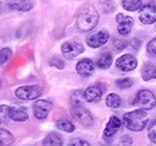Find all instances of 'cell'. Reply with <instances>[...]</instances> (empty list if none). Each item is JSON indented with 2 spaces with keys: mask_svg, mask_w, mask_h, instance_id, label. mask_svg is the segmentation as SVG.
Instances as JSON below:
<instances>
[{
  "mask_svg": "<svg viewBox=\"0 0 156 146\" xmlns=\"http://www.w3.org/2000/svg\"><path fill=\"white\" fill-rule=\"evenodd\" d=\"M6 4L12 10H17L20 12H28L34 7L33 0H6Z\"/></svg>",
  "mask_w": 156,
  "mask_h": 146,
  "instance_id": "9a60e30c",
  "label": "cell"
},
{
  "mask_svg": "<svg viewBox=\"0 0 156 146\" xmlns=\"http://www.w3.org/2000/svg\"><path fill=\"white\" fill-rule=\"evenodd\" d=\"M121 123H122V122H121V120H120L119 117H117V116H112V117L109 119L108 123L106 125L105 130H103V135H105V138L113 137L118 130L120 129Z\"/></svg>",
  "mask_w": 156,
  "mask_h": 146,
  "instance_id": "2e32d148",
  "label": "cell"
},
{
  "mask_svg": "<svg viewBox=\"0 0 156 146\" xmlns=\"http://www.w3.org/2000/svg\"><path fill=\"white\" fill-rule=\"evenodd\" d=\"M133 85V80L131 78H120L115 80V86L118 89H129Z\"/></svg>",
  "mask_w": 156,
  "mask_h": 146,
  "instance_id": "d4e9b609",
  "label": "cell"
},
{
  "mask_svg": "<svg viewBox=\"0 0 156 146\" xmlns=\"http://www.w3.org/2000/svg\"><path fill=\"white\" fill-rule=\"evenodd\" d=\"M10 120H11V116H10V106L1 104L0 106V121H1V123H6Z\"/></svg>",
  "mask_w": 156,
  "mask_h": 146,
  "instance_id": "cb8c5ba5",
  "label": "cell"
},
{
  "mask_svg": "<svg viewBox=\"0 0 156 146\" xmlns=\"http://www.w3.org/2000/svg\"><path fill=\"white\" fill-rule=\"evenodd\" d=\"M147 52L150 55H153V56H156V37L153 38V40L148 43V46H147Z\"/></svg>",
  "mask_w": 156,
  "mask_h": 146,
  "instance_id": "4dcf8cb0",
  "label": "cell"
},
{
  "mask_svg": "<svg viewBox=\"0 0 156 146\" xmlns=\"http://www.w3.org/2000/svg\"><path fill=\"white\" fill-rule=\"evenodd\" d=\"M140 74H142V78L144 82L156 79V65H154V64L143 65V67L140 70Z\"/></svg>",
  "mask_w": 156,
  "mask_h": 146,
  "instance_id": "e0dca14e",
  "label": "cell"
},
{
  "mask_svg": "<svg viewBox=\"0 0 156 146\" xmlns=\"http://www.w3.org/2000/svg\"><path fill=\"white\" fill-rule=\"evenodd\" d=\"M76 70L78 74H80L82 77H90L93 73L95 72V64L93 62L91 59H82L79 60L76 65Z\"/></svg>",
  "mask_w": 156,
  "mask_h": 146,
  "instance_id": "7c38bea8",
  "label": "cell"
},
{
  "mask_svg": "<svg viewBox=\"0 0 156 146\" xmlns=\"http://www.w3.org/2000/svg\"><path fill=\"white\" fill-rule=\"evenodd\" d=\"M15 95L20 99H25V101H33L39 98L42 95V89L39 85H25V86H20L16 89Z\"/></svg>",
  "mask_w": 156,
  "mask_h": 146,
  "instance_id": "277c9868",
  "label": "cell"
},
{
  "mask_svg": "<svg viewBox=\"0 0 156 146\" xmlns=\"http://www.w3.org/2000/svg\"><path fill=\"white\" fill-rule=\"evenodd\" d=\"M48 65L52 66V67H57L58 70H64V67H65L64 61L60 57H58V56H52L48 60Z\"/></svg>",
  "mask_w": 156,
  "mask_h": 146,
  "instance_id": "f1b7e54d",
  "label": "cell"
},
{
  "mask_svg": "<svg viewBox=\"0 0 156 146\" xmlns=\"http://www.w3.org/2000/svg\"><path fill=\"white\" fill-rule=\"evenodd\" d=\"M113 62V55L109 52H105L98 56V61H96V66L101 70H108L112 66Z\"/></svg>",
  "mask_w": 156,
  "mask_h": 146,
  "instance_id": "ac0fdd59",
  "label": "cell"
},
{
  "mask_svg": "<svg viewBox=\"0 0 156 146\" xmlns=\"http://www.w3.org/2000/svg\"><path fill=\"white\" fill-rule=\"evenodd\" d=\"M71 115L77 122H79L80 125H83L85 127L91 126L94 122V117H93L91 113L88 109H85L83 106H73L71 109Z\"/></svg>",
  "mask_w": 156,
  "mask_h": 146,
  "instance_id": "5b68a950",
  "label": "cell"
},
{
  "mask_svg": "<svg viewBox=\"0 0 156 146\" xmlns=\"http://www.w3.org/2000/svg\"><path fill=\"white\" fill-rule=\"evenodd\" d=\"M138 65V61L137 59L131 54H125L121 55L115 62V66L120 71L122 72H131L133 71Z\"/></svg>",
  "mask_w": 156,
  "mask_h": 146,
  "instance_id": "9c48e42d",
  "label": "cell"
},
{
  "mask_svg": "<svg viewBox=\"0 0 156 146\" xmlns=\"http://www.w3.org/2000/svg\"><path fill=\"white\" fill-rule=\"evenodd\" d=\"M83 99H85L84 92L83 91L73 92V95L71 96V103H72V106H82Z\"/></svg>",
  "mask_w": 156,
  "mask_h": 146,
  "instance_id": "83f0119b",
  "label": "cell"
},
{
  "mask_svg": "<svg viewBox=\"0 0 156 146\" xmlns=\"http://www.w3.org/2000/svg\"><path fill=\"white\" fill-rule=\"evenodd\" d=\"M148 137L149 140L156 145V119L151 120L149 122V128H148Z\"/></svg>",
  "mask_w": 156,
  "mask_h": 146,
  "instance_id": "484cf974",
  "label": "cell"
},
{
  "mask_svg": "<svg viewBox=\"0 0 156 146\" xmlns=\"http://www.w3.org/2000/svg\"><path fill=\"white\" fill-rule=\"evenodd\" d=\"M109 40V34L106 30H100L98 33L87 37L85 42L90 48H100L101 46L106 44Z\"/></svg>",
  "mask_w": 156,
  "mask_h": 146,
  "instance_id": "30bf717a",
  "label": "cell"
},
{
  "mask_svg": "<svg viewBox=\"0 0 156 146\" xmlns=\"http://www.w3.org/2000/svg\"><path fill=\"white\" fill-rule=\"evenodd\" d=\"M121 6L129 12H135L143 6V0H122Z\"/></svg>",
  "mask_w": 156,
  "mask_h": 146,
  "instance_id": "ffe728a7",
  "label": "cell"
},
{
  "mask_svg": "<svg viewBox=\"0 0 156 146\" xmlns=\"http://www.w3.org/2000/svg\"><path fill=\"white\" fill-rule=\"evenodd\" d=\"M13 141H15L13 134L11 132H9L7 129L1 128L0 129V145H11V144H13Z\"/></svg>",
  "mask_w": 156,
  "mask_h": 146,
  "instance_id": "44dd1931",
  "label": "cell"
},
{
  "mask_svg": "<svg viewBox=\"0 0 156 146\" xmlns=\"http://www.w3.org/2000/svg\"><path fill=\"white\" fill-rule=\"evenodd\" d=\"M70 145H78V146H89L90 144L87 141V140H84V139H79V138H76V139H73V140H71V143H70Z\"/></svg>",
  "mask_w": 156,
  "mask_h": 146,
  "instance_id": "1f68e13d",
  "label": "cell"
},
{
  "mask_svg": "<svg viewBox=\"0 0 156 146\" xmlns=\"http://www.w3.org/2000/svg\"><path fill=\"white\" fill-rule=\"evenodd\" d=\"M53 109V104L49 101L44 99H39L33 104V110H34V116L37 120H46Z\"/></svg>",
  "mask_w": 156,
  "mask_h": 146,
  "instance_id": "ba28073f",
  "label": "cell"
},
{
  "mask_svg": "<svg viewBox=\"0 0 156 146\" xmlns=\"http://www.w3.org/2000/svg\"><path fill=\"white\" fill-rule=\"evenodd\" d=\"M106 104L112 109H117L121 106V98L117 93H109L106 98Z\"/></svg>",
  "mask_w": 156,
  "mask_h": 146,
  "instance_id": "603a6c76",
  "label": "cell"
},
{
  "mask_svg": "<svg viewBox=\"0 0 156 146\" xmlns=\"http://www.w3.org/2000/svg\"><path fill=\"white\" fill-rule=\"evenodd\" d=\"M132 138L129 137V135H122L120 138V144L121 145H132Z\"/></svg>",
  "mask_w": 156,
  "mask_h": 146,
  "instance_id": "d6a6232c",
  "label": "cell"
},
{
  "mask_svg": "<svg viewBox=\"0 0 156 146\" xmlns=\"http://www.w3.org/2000/svg\"><path fill=\"white\" fill-rule=\"evenodd\" d=\"M102 95H103V90L101 89L100 85H93V86H89L84 90V97H85V101L89 102V103H98L101 101L102 98Z\"/></svg>",
  "mask_w": 156,
  "mask_h": 146,
  "instance_id": "4fadbf2b",
  "label": "cell"
},
{
  "mask_svg": "<svg viewBox=\"0 0 156 146\" xmlns=\"http://www.w3.org/2000/svg\"><path fill=\"white\" fill-rule=\"evenodd\" d=\"M100 19L96 7L93 4H84L77 12L76 28L80 33H89L96 28Z\"/></svg>",
  "mask_w": 156,
  "mask_h": 146,
  "instance_id": "6da1fadb",
  "label": "cell"
},
{
  "mask_svg": "<svg viewBox=\"0 0 156 146\" xmlns=\"http://www.w3.org/2000/svg\"><path fill=\"white\" fill-rule=\"evenodd\" d=\"M55 126H57L58 129L64 130V132H66V133H72V132H75V129H76V126H75L71 121L65 120V119L58 120L57 123H55Z\"/></svg>",
  "mask_w": 156,
  "mask_h": 146,
  "instance_id": "7402d4cb",
  "label": "cell"
},
{
  "mask_svg": "<svg viewBox=\"0 0 156 146\" xmlns=\"http://www.w3.org/2000/svg\"><path fill=\"white\" fill-rule=\"evenodd\" d=\"M10 116H11V120L16 122H24L29 119L27 109L20 104L10 106Z\"/></svg>",
  "mask_w": 156,
  "mask_h": 146,
  "instance_id": "5bb4252c",
  "label": "cell"
},
{
  "mask_svg": "<svg viewBox=\"0 0 156 146\" xmlns=\"http://www.w3.org/2000/svg\"><path fill=\"white\" fill-rule=\"evenodd\" d=\"M127 44H129V42H127L125 38H114V40H113V46H114V48H115L117 50H122V49H125V48L127 47Z\"/></svg>",
  "mask_w": 156,
  "mask_h": 146,
  "instance_id": "f546056e",
  "label": "cell"
},
{
  "mask_svg": "<svg viewBox=\"0 0 156 146\" xmlns=\"http://www.w3.org/2000/svg\"><path fill=\"white\" fill-rule=\"evenodd\" d=\"M64 144L62 141V138L61 135L58 134V133H49L42 141V145H46V146H61Z\"/></svg>",
  "mask_w": 156,
  "mask_h": 146,
  "instance_id": "d6986e66",
  "label": "cell"
},
{
  "mask_svg": "<svg viewBox=\"0 0 156 146\" xmlns=\"http://www.w3.org/2000/svg\"><path fill=\"white\" fill-rule=\"evenodd\" d=\"M12 57V50L10 48H2L0 52V64L5 65L10 61V59Z\"/></svg>",
  "mask_w": 156,
  "mask_h": 146,
  "instance_id": "4316f807",
  "label": "cell"
},
{
  "mask_svg": "<svg viewBox=\"0 0 156 146\" xmlns=\"http://www.w3.org/2000/svg\"><path fill=\"white\" fill-rule=\"evenodd\" d=\"M84 52V47L76 41H67L61 46V53L65 59L73 60Z\"/></svg>",
  "mask_w": 156,
  "mask_h": 146,
  "instance_id": "8992f818",
  "label": "cell"
},
{
  "mask_svg": "<svg viewBox=\"0 0 156 146\" xmlns=\"http://www.w3.org/2000/svg\"><path fill=\"white\" fill-rule=\"evenodd\" d=\"M117 23H118V33L121 36H127L133 26V19L132 17L125 16L122 13H119L117 16Z\"/></svg>",
  "mask_w": 156,
  "mask_h": 146,
  "instance_id": "8fae6325",
  "label": "cell"
},
{
  "mask_svg": "<svg viewBox=\"0 0 156 146\" xmlns=\"http://www.w3.org/2000/svg\"><path fill=\"white\" fill-rule=\"evenodd\" d=\"M132 104L136 106L139 109L151 110L156 106V97L150 90L144 89V90L137 92Z\"/></svg>",
  "mask_w": 156,
  "mask_h": 146,
  "instance_id": "3957f363",
  "label": "cell"
},
{
  "mask_svg": "<svg viewBox=\"0 0 156 146\" xmlns=\"http://www.w3.org/2000/svg\"><path fill=\"white\" fill-rule=\"evenodd\" d=\"M149 122V115L148 113H145L144 109L133 110V111H129L124 115L122 117V123L124 126L131 132H140L147 127Z\"/></svg>",
  "mask_w": 156,
  "mask_h": 146,
  "instance_id": "7a4b0ae2",
  "label": "cell"
},
{
  "mask_svg": "<svg viewBox=\"0 0 156 146\" xmlns=\"http://www.w3.org/2000/svg\"><path fill=\"white\" fill-rule=\"evenodd\" d=\"M139 46H140V41H138L137 38H133V40L131 41V47H133L135 50H138Z\"/></svg>",
  "mask_w": 156,
  "mask_h": 146,
  "instance_id": "836d02e7",
  "label": "cell"
},
{
  "mask_svg": "<svg viewBox=\"0 0 156 146\" xmlns=\"http://www.w3.org/2000/svg\"><path fill=\"white\" fill-rule=\"evenodd\" d=\"M138 18L143 24H153L156 23V2H150L139 9Z\"/></svg>",
  "mask_w": 156,
  "mask_h": 146,
  "instance_id": "52a82bcc",
  "label": "cell"
}]
</instances>
